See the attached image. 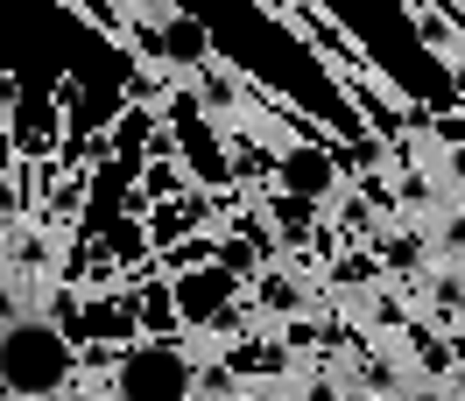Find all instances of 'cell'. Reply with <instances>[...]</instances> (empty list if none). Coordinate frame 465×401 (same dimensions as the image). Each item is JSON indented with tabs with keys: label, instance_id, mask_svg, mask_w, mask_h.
Returning a JSON list of instances; mask_svg holds the SVG:
<instances>
[{
	"label": "cell",
	"instance_id": "6da1fadb",
	"mask_svg": "<svg viewBox=\"0 0 465 401\" xmlns=\"http://www.w3.org/2000/svg\"><path fill=\"white\" fill-rule=\"evenodd\" d=\"M0 367H7V395L15 401H50L71 380V345H64L57 324H43V317H7V352H0Z\"/></svg>",
	"mask_w": 465,
	"mask_h": 401
},
{
	"label": "cell",
	"instance_id": "3957f363",
	"mask_svg": "<svg viewBox=\"0 0 465 401\" xmlns=\"http://www.w3.org/2000/svg\"><path fill=\"white\" fill-rule=\"evenodd\" d=\"M176 296H183V317H212V310H226L232 282L212 268V275H183V282H176Z\"/></svg>",
	"mask_w": 465,
	"mask_h": 401
},
{
	"label": "cell",
	"instance_id": "277c9868",
	"mask_svg": "<svg viewBox=\"0 0 465 401\" xmlns=\"http://www.w3.org/2000/svg\"><path fill=\"white\" fill-rule=\"evenodd\" d=\"M402 401H451V387H444V380H416Z\"/></svg>",
	"mask_w": 465,
	"mask_h": 401
},
{
	"label": "cell",
	"instance_id": "7a4b0ae2",
	"mask_svg": "<svg viewBox=\"0 0 465 401\" xmlns=\"http://www.w3.org/2000/svg\"><path fill=\"white\" fill-rule=\"evenodd\" d=\"M191 395V367L176 345H134L120 359V401H183Z\"/></svg>",
	"mask_w": 465,
	"mask_h": 401
},
{
	"label": "cell",
	"instance_id": "5b68a950",
	"mask_svg": "<svg viewBox=\"0 0 465 401\" xmlns=\"http://www.w3.org/2000/svg\"><path fill=\"white\" fill-rule=\"evenodd\" d=\"M444 387H451V401H465V367L451 373V380H444Z\"/></svg>",
	"mask_w": 465,
	"mask_h": 401
}]
</instances>
